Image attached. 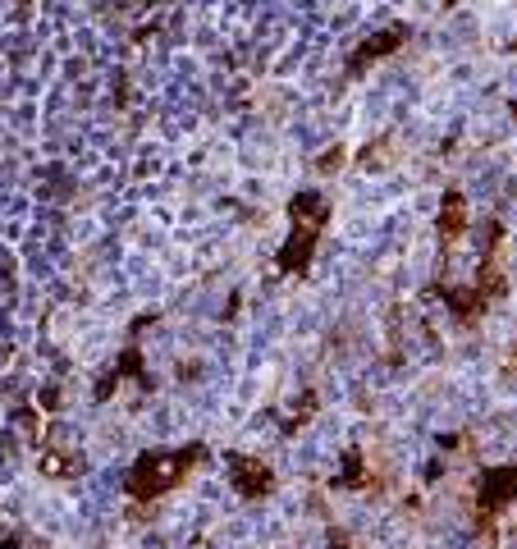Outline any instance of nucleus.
<instances>
[{"label":"nucleus","mask_w":517,"mask_h":549,"mask_svg":"<svg viewBox=\"0 0 517 549\" xmlns=\"http://www.w3.org/2000/svg\"><path fill=\"white\" fill-rule=\"evenodd\" d=\"M193 463L188 453H170V458H147V463H138V472H133V481H129V490L133 495H161L165 485H174L179 481V472Z\"/></svg>","instance_id":"nucleus-1"}]
</instances>
